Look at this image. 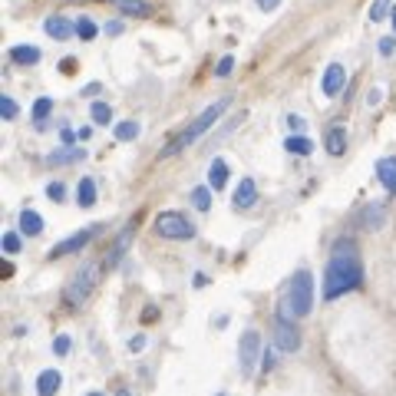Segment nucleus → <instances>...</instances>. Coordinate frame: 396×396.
<instances>
[{"instance_id": "13", "label": "nucleus", "mask_w": 396, "mask_h": 396, "mask_svg": "<svg viewBox=\"0 0 396 396\" xmlns=\"http://www.w3.org/2000/svg\"><path fill=\"white\" fill-rule=\"evenodd\" d=\"M46 33H50L53 40H66V37L77 33V23H70L66 17H46Z\"/></svg>"}, {"instance_id": "42", "label": "nucleus", "mask_w": 396, "mask_h": 396, "mask_svg": "<svg viewBox=\"0 0 396 396\" xmlns=\"http://www.w3.org/2000/svg\"><path fill=\"white\" fill-rule=\"evenodd\" d=\"M77 136H79V139H83V142H86V139H90V136H92V129H90V126H83V129H79Z\"/></svg>"}, {"instance_id": "35", "label": "nucleus", "mask_w": 396, "mask_h": 396, "mask_svg": "<svg viewBox=\"0 0 396 396\" xmlns=\"http://www.w3.org/2000/svg\"><path fill=\"white\" fill-rule=\"evenodd\" d=\"M288 126L294 132H304V119H301V116H288Z\"/></svg>"}, {"instance_id": "37", "label": "nucleus", "mask_w": 396, "mask_h": 396, "mask_svg": "<svg viewBox=\"0 0 396 396\" xmlns=\"http://www.w3.org/2000/svg\"><path fill=\"white\" fill-rule=\"evenodd\" d=\"M142 347H146V337H132V340H129V350H132V353L142 350Z\"/></svg>"}, {"instance_id": "8", "label": "nucleus", "mask_w": 396, "mask_h": 396, "mask_svg": "<svg viewBox=\"0 0 396 396\" xmlns=\"http://www.w3.org/2000/svg\"><path fill=\"white\" fill-rule=\"evenodd\" d=\"M258 350H261V334L258 330H244V337H241V373H251V370H255Z\"/></svg>"}, {"instance_id": "45", "label": "nucleus", "mask_w": 396, "mask_h": 396, "mask_svg": "<svg viewBox=\"0 0 396 396\" xmlns=\"http://www.w3.org/2000/svg\"><path fill=\"white\" fill-rule=\"evenodd\" d=\"M393 30H396V7H393Z\"/></svg>"}, {"instance_id": "28", "label": "nucleus", "mask_w": 396, "mask_h": 396, "mask_svg": "<svg viewBox=\"0 0 396 396\" xmlns=\"http://www.w3.org/2000/svg\"><path fill=\"white\" fill-rule=\"evenodd\" d=\"M386 14H393V10H390V0H377V3L370 7V20H373V23H380Z\"/></svg>"}, {"instance_id": "18", "label": "nucleus", "mask_w": 396, "mask_h": 396, "mask_svg": "<svg viewBox=\"0 0 396 396\" xmlns=\"http://www.w3.org/2000/svg\"><path fill=\"white\" fill-rule=\"evenodd\" d=\"M20 231H23V235H40V231H43V218H40V215L33 212V208H27V212H20Z\"/></svg>"}, {"instance_id": "15", "label": "nucleus", "mask_w": 396, "mask_h": 396, "mask_svg": "<svg viewBox=\"0 0 396 396\" xmlns=\"http://www.w3.org/2000/svg\"><path fill=\"white\" fill-rule=\"evenodd\" d=\"M208 185H212L215 192H221L225 185H228V162L225 159H215L212 168H208Z\"/></svg>"}, {"instance_id": "9", "label": "nucleus", "mask_w": 396, "mask_h": 396, "mask_svg": "<svg viewBox=\"0 0 396 396\" xmlns=\"http://www.w3.org/2000/svg\"><path fill=\"white\" fill-rule=\"evenodd\" d=\"M344 83H347V70H344L340 63H330V66L324 70V83H320V90H324V96H337V92L344 90Z\"/></svg>"}, {"instance_id": "30", "label": "nucleus", "mask_w": 396, "mask_h": 396, "mask_svg": "<svg viewBox=\"0 0 396 396\" xmlns=\"http://www.w3.org/2000/svg\"><path fill=\"white\" fill-rule=\"evenodd\" d=\"M17 112H20V109H17V103L10 99V96H3V99H0V116L10 122V119H17Z\"/></svg>"}, {"instance_id": "17", "label": "nucleus", "mask_w": 396, "mask_h": 396, "mask_svg": "<svg viewBox=\"0 0 396 396\" xmlns=\"http://www.w3.org/2000/svg\"><path fill=\"white\" fill-rule=\"evenodd\" d=\"M79 159H86V149H73V146H66V149L50 155L46 162H50V166H70V162H79Z\"/></svg>"}, {"instance_id": "46", "label": "nucleus", "mask_w": 396, "mask_h": 396, "mask_svg": "<svg viewBox=\"0 0 396 396\" xmlns=\"http://www.w3.org/2000/svg\"><path fill=\"white\" fill-rule=\"evenodd\" d=\"M90 396H106V393H90Z\"/></svg>"}, {"instance_id": "3", "label": "nucleus", "mask_w": 396, "mask_h": 396, "mask_svg": "<svg viewBox=\"0 0 396 396\" xmlns=\"http://www.w3.org/2000/svg\"><path fill=\"white\" fill-rule=\"evenodd\" d=\"M288 304L294 310V317H307L310 314V307H314V277H310V271H297L294 275L288 290Z\"/></svg>"}, {"instance_id": "14", "label": "nucleus", "mask_w": 396, "mask_h": 396, "mask_svg": "<svg viewBox=\"0 0 396 396\" xmlns=\"http://www.w3.org/2000/svg\"><path fill=\"white\" fill-rule=\"evenodd\" d=\"M324 149H327L330 155H344V152H347V129L334 126V129L327 132V139H324Z\"/></svg>"}, {"instance_id": "16", "label": "nucleus", "mask_w": 396, "mask_h": 396, "mask_svg": "<svg viewBox=\"0 0 396 396\" xmlns=\"http://www.w3.org/2000/svg\"><path fill=\"white\" fill-rule=\"evenodd\" d=\"M377 179H380L390 192H396V159H380V162H377Z\"/></svg>"}, {"instance_id": "22", "label": "nucleus", "mask_w": 396, "mask_h": 396, "mask_svg": "<svg viewBox=\"0 0 396 396\" xmlns=\"http://www.w3.org/2000/svg\"><path fill=\"white\" fill-rule=\"evenodd\" d=\"M284 149L294 152V155H310V152H314V142H310L307 136H290L288 142H284Z\"/></svg>"}, {"instance_id": "40", "label": "nucleus", "mask_w": 396, "mask_h": 396, "mask_svg": "<svg viewBox=\"0 0 396 396\" xmlns=\"http://www.w3.org/2000/svg\"><path fill=\"white\" fill-rule=\"evenodd\" d=\"M271 366H275V353L264 350V370H271Z\"/></svg>"}, {"instance_id": "31", "label": "nucleus", "mask_w": 396, "mask_h": 396, "mask_svg": "<svg viewBox=\"0 0 396 396\" xmlns=\"http://www.w3.org/2000/svg\"><path fill=\"white\" fill-rule=\"evenodd\" d=\"M3 251H7V255H17V251H20V235L7 231V235H3Z\"/></svg>"}, {"instance_id": "6", "label": "nucleus", "mask_w": 396, "mask_h": 396, "mask_svg": "<svg viewBox=\"0 0 396 396\" xmlns=\"http://www.w3.org/2000/svg\"><path fill=\"white\" fill-rule=\"evenodd\" d=\"M155 231L162 238H168V241H188V238H195V225L182 212H162L155 218Z\"/></svg>"}, {"instance_id": "4", "label": "nucleus", "mask_w": 396, "mask_h": 396, "mask_svg": "<svg viewBox=\"0 0 396 396\" xmlns=\"http://www.w3.org/2000/svg\"><path fill=\"white\" fill-rule=\"evenodd\" d=\"M96 281H99V271H96L92 264L79 268L77 275H73V281L66 284V290H63V304H66V307H79L86 297H90V290L96 288Z\"/></svg>"}, {"instance_id": "24", "label": "nucleus", "mask_w": 396, "mask_h": 396, "mask_svg": "<svg viewBox=\"0 0 396 396\" xmlns=\"http://www.w3.org/2000/svg\"><path fill=\"white\" fill-rule=\"evenodd\" d=\"M90 112H92V122H96V126H109V119H112V106H109V103H92Z\"/></svg>"}, {"instance_id": "27", "label": "nucleus", "mask_w": 396, "mask_h": 396, "mask_svg": "<svg viewBox=\"0 0 396 396\" xmlns=\"http://www.w3.org/2000/svg\"><path fill=\"white\" fill-rule=\"evenodd\" d=\"M50 109H53V99H46V96H40L37 103H33V119L43 126V119L50 116Z\"/></svg>"}, {"instance_id": "20", "label": "nucleus", "mask_w": 396, "mask_h": 396, "mask_svg": "<svg viewBox=\"0 0 396 396\" xmlns=\"http://www.w3.org/2000/svg\"><path fill=\"white\" fill-rule=\"evenodd\" d=\"M77 201H79V208H92L96 205V182L92 179H83L77 185Z\"/></svg>"}, {"instance_id": "21", "label": "nucleus", "mask_w": 396, "mask_h": 396, "mask_svg": "<svg viewBox=\"0 0 396 396\" xmlns=\"http://www.w3.org/2000/svg\"><path fill=\"white\" fill-rule=\"evenodd\" d=\"M116 7H119V14H126V17L149 14V3H146V0H116Z\"/></svg>"}, {"instance_id": "25", "label": "nucleus", "mask_w": 396, "mask_h": 396, "mask_svg": "<svg viewBox=\"0 0 396 396\" xmlns=\"http://www.w3.org/2000/svg\"><path fill=\"white\" fill-rule=\"evenodd\" d=\"M139 132H142V129H139V122H119V126H116V139H119V142H132V139L139 136Z\"/></svg>"}, {"instance_id": "41", "label": "nucleus", "mask_w": 396, "mask_h": 396, "mask_svg": "<svg viewBox=\"0 0 396 396\" xmlns=\"http://www.w3.org/2000/svg\"><path fill=\"white\" fill-rule=\"evenodd\" d=\"M122 30V23H119V20H112V23H109V27H106V33H112V37H116V33H119Z\"/></svg>"}, {"instance_id": "33", "label": "nucleus", "mask_w": 396, "mask_h": 396, "mask_svg": "<svg viewBox=\"0 0 396 396\" xmlns=\"http://www.w3.org/2000/svg\"><path fill=\"white\" fill-rule=\"evenodd\" d=\"M231 70H235V57H221V63L215 66V77H228Z\"/></svg>"}, {"instance_id": "1", "label": "nucleus", "mask_w": 396, "mask_h": 396, "mask_svg": "<svg viewBox=\"0 0 396 396\" xmlns=\"http://www.w3.org/2000/svg\"><path fill=\"white\" fill-rule=\"evenodd\" d=\"M360 284H364V264L353 255V248L340 244L330 264H327V271H324V297L337 301V297H344L347 290L360 288Z\"/></svg>"}, {"instance_id": "5", "label": "nucleus", "mask_w": 396, "mask_h": 396, "mask_svg": "<svg viewBox=\"0 0 396 396\" xmlns=\"http://www.w3.org/2000/svg\"><path fill=\"white\" fill-rule=\"evenodd\" d=\"M290 304L288 297L281 301V310H277V320H275V344L277 350H301V330L294 327V320H290Z\"/></svg>"}, {"instance_id": "23", "label": "nucleus", "mask_w": 396, "mask_h": 396, "mask_svg": "<svg viewBox=\"0 0 396 396\" xmlns=\"http://www.w3.org/2000/svg\"><path fill=\"white\" fill-rule=\"evenodd\" d=\"M192 205H195L198 212H208V208H212V185H208V188H205V185L195 188V192H192Z\"/></svg>"}, {"instance_id": "11", "label": "nucleus", "mask_w": 396, "mask_h": 396, "mask_svg": "<svg viewBox=\"0 0 396 396\" xmlns=\"http://www.w3.org/2000/svg\"><path fill=\"white\" fill-rule=\"evenodd\" d=\"M60 386H63L60 370H43V373L37 377V396H57Z\"/></svg>"}, {"instance_id": "38", "label": "nucleus", "mask_w": 396, "mask_h": 396, "mask_svg": "<svg viewBox=\"0 0 396 396\" xmlns=\"http://www.w3.org/2000/svg\"><path fill=\"white\" fill-rule=\"evenodd\" d=\"M73 139H79L73 129H63V142H66V146H73Z\"/></svg>"}, {"instance_id": "2", "label": "nucleus", "mask_w": 396, "mask_h": 396, "mask_svg": "<svg viewBox=\"0 0 396 396\" xmlns=\"http://www.w3.org/2000/svg\"><path fill=\"white\" fill-rule=\"evenodd\" d=\"M228 103H231V99L225 96V99H218V103H212V106L205 109V112H198L195 119L188 122V126H185L182 132H179V136L172 139V142H168L166 149H162V159H168V155H179L182 149H188L192 142H198V136H205V132L212 129L215 122L221 119V112L228 109Z\"/></svg>"}, {"instance_id": "34", "label": "nucleus", "mask_w": 396, "mask_h": 396, "mask_svg": "<svg viewBox=\"0 0 396 396\" xmlns=\"http://www.w3.org/2000/svg\"><path fill=\"white\" fill-rule=\"evenodd\" d=\"M53 353H60V357H63V353H70V337H66V334L57 337V340H53Z\"/></svg>"}, {"instance_id": "12", "label": "nucleus", "mask_w": 396, "mask_h": 396, "mask_svg": "<svg viewBox=\"0 0 396 396\" xmlns=\"http://www.w3.org/2000/svg\"><path fill=\"white\" fill-rule=\"evenodd\" d=\"M129 244H132V228L119 231V238H116V244L109 248V255H106V268H116V264H119L122 255L129 251Z\"/></svg>"}, {"instance_id": "29", "label": "nucleus", "mask_w": 396, "mask_h": 396, "mask_svg": "<svg viewBox=\"0 0 396 396\" xmlns=\"http://www.w3.org/2000/svg\"><path fill=\"white\" fill-rule=\"evenodd\" d=\"M366 228H380L383 225V205H373V208H366Z\"/></svg>"}, {"instance_id": "10", "label": "nucleus", "mask_w": 396, "mask_h": 396, "mask_svg": "<svg viewBox=\"0 0 396 396\" xmlns=\"http://www.w3.org/2000/svg\"><path fill=\"white\" fill-rule=\"evenodd\" d=\"M255 201H258V185L251 182V179H241L238 192H235V198H231V205H235L238 212H244V208H251Z\"/></svg>"}, {"instance_id": "43", "label": "nucleus", "mask_w": 396, "mask_h": 396, "mask_svg": "<svg viewBox=\"0 0 396 396\" xmlns=\"http://www.w3.org/2000/svg\"><path fill=\"white\" fill-rule=\"evenodd\" d=\"M83 92H86V96H96V92H99V83H90V86H86Z\"/></svg>"}, {"instance_id": "32", "label": "nucleus", "mask_w": 396, "mask_h": 396, "mask_svg": "<svg viewBox=\"0 0 396 396\" xmlns=\"http://www.w3.org/2000/svg\"><path fill=\"white\" fill-rule=\"evenodd\" d=\"M46 198H50V201H63V198H66V188H63L60 182L46 185Z\"/></svg>"}, {"instance_id": "19", "label": "nucleus", "mask_w": 396, "mask_h": 396, "mask_svg": "<svg viewBox=\"0 0 396 396\" xmlns=\"http://www.w3.org/2000/svg\"><path fill=\"white\" fill-rule=\"evenodd\" d=\"M10 60L20 63V66H33V63H40V50H37V46H14V50H10Z\"/></svg>"}, {"instance_id": "36", "label": "nucleus", "mask_w": 396, "mask_h": 396, "mask_svg": "<svg viewBox=\"0 0 396 396\" xmlns=\"http://www.w3.org/2000/svg\"><path fill=\"white\" fill-rule=\"evenodd\" d=\"M393 46H396V40H393V37H386V40H380V53L390 57V53H393Z\"/></svg>"}, {"instance_id": "7", "label": "nucleus", "mask_w": 396, "mask_h": 396, "mask_svg": "<svg viewBox=\"0 0 396 396\" xmlns=\"http://www.w3.org/2000/svg\"><path fill=\"white\" fill-rule=\"evenodd\" d=\"M99 228H86V231H77V235H70L66 241H60L53 251H50V258H66V255H73V251H83L86 244L92 241V235Z\"/></svg>"}, {"instance_id": "44", "label": "nucleus", "mask_w": 396, "mask_h": 396, "mask_svg": "<svg viewBox=\"0 0 396 396\" xmlns=\"http://www.w3.org/2000/svg\"><path fill=\"white\" fill-rule=\"evenodd\" d=\"M116 396H132V393H129V390H119V393H116Z\"/></svg>"}, {"instance_id": "39", "label": "nucleus", "mask_w": 396, "mask_h": 396, "mask_svg": "<svg viewBox=\"0 0 396 396\" xmlns=\"http://www.w3.org/2000/svg\"><path fill=\"white\" fill-rule=\"evenodd\" d=\"M258 3H261V10H275L281 0H258Z\"/></svg>"}, {"instance_id": "26", "label": "nucleus", "mask_w": 396, "mask_h": 396, "mask_svg": "<svg viewBox=\"0 0 396 396\" xmlns=\"http://www.w3.org/2000/svg\"><path fill=\"white\" fill-rule=\"evenodd\" d=\"M77 37L79 40H96V23H92L90 17H79L77 20Z\"/></svg>"}]
</instances>
